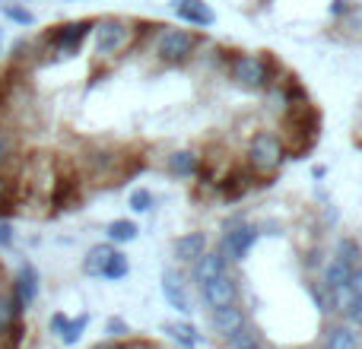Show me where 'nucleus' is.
Wrapping results in <instances>:
<instances>
[{
	"instance_id": "1",
	"label": "nucleus",
	"mask_w": 362,
	"mask_h": 349,
	"mask_svg": "<svg viewBox=\"0 0 362 349\" xmlns=\"http://www.w3.org/2000/svg\"><path fill=\"white\" fill-rule=\"evenodd\" d=\"M286 162V146H283V137L276 131H255L245 146V165H248L255 174L261 178H270L276 174Z\"/></svg>"
},
{
	"instance_id": "2",
	"label": "nucleus",
	"mask_w": 362,
	"mask_h": 349,
	"mask_svg": "<svg viewBox=\"0 0 362 349\" xmlns=\"http://www.w3.org/2000/svg\"><path fill=\"white\" fill-rule=\"evenodd\" d=\"M93 45H95V57L99 61L124 54V51H131L137 45V23H131V19H112V16L95 19Z\"/></svg>"
},
{
	"instance_id": "3",
	"label": "nucleus",
	"mask_w": 362,
	"mask_h": 349,
	"mask_svg": "<svg viewBox=\"0 0 362 349\" xmlns=\"http://www.w3.org/2000/svg\"><path fill=\"white\" fill-rule=\"evenodd\" d=\"M153 38H156L153 51H156L159 64H165V67H185V64H191L194 51H197V42H200L197 32L172 29V25H159Z\"/></svg>"
},
{
	"instance_id": "4",
	"label": "nucleus",
	"mask_w": 362,
	"mask_h": 349,
	"mask_svg": "<svg viewBox=\"0 0 362 349\" xmlns=\"http://www.w3.org/2000/svg\"><path fill=\"white\" fill-rule=\"evenodd\" d=\"M229 80L235 86L248 89V93H264L270 86V61L261 54H229V67H226Z\"/></svg>"
},
{
	"instance_id": "5",
	"label": "nucleus",
	"mask_w": 362,
	"mask_h": 349,
	"mask_svg": "<svg viewBox=\"0 0 362 349\" xmlns=\"http://www.w3.org/2000/svg\"><path fill=\"white\" fill-rule=\"evenodd\" d=\"M23 312L25 308L13 295L10 283H0V340L10 349H19V343H23Z\"/></svg>"
},
{
	"instance_id": "6",
	"label": "nucleus",
	"mask_w": 362,
	"mask_h": 349,
	"mask_svg": "<svg viewBox=\"0 0 362 349\" xmlns=\"http://www.w3.org/2000/svg\"><path fill=\"white\" fill-rule=\"evenodd\" d=\"M257 238H261L257 225H251L248 219H245V223H238L235 229H226V235L219 238V248H223V254L229 264H242L245 257L251 254V248L257 244Z\"/></svg>"
},
{
	"instance_id": "7",
	"label": "nucleus",
	"mask_w": 362,
	"mask_h": 349,
	"mask_svg": "<svg viewBox=\"0 0 362 349\" xmlns=\"http://www.w3.org/2000/svg\"><path fill=\"white\" fill-rule=\"evenodd\" d=\"M200 299L206 308H223V305H235L238 302V280L232 273H219L213 280L200 283Z\"/></svg>"
},
{
	"instance_id": "8",
	"label": "nucleus",
	"mask_w": 362,
	"mask_h": 349,
	"mask_svg": "<svg viewBox=\"0 0 362 349\" xmlns=\"http://www.w3.org/2000/svg\"><path fill=\"white\" fill-rule=\"evenodd\" d=\"M163 295L178 314H191L194 312V302H191V292H187V280L178 267H169L163 270Z\"/></svg>"
},
{
	"instance_id": "9",
	"label": "nucleus",
	"mask_w": 362,
	"mask_h": 349,
	"mask_svg": "<svg viewBox=\"0 0 362 349\" xmlns=\"http://www.w3.org/2000/svg\"><path fill=\"white\" fill-rule=\"evenodd\" d=\"M10 289H13V295L19 299V305L32 308L35 305V299H38V289H42V276H38V270L32 267L29 261H23L16 267V276L10 280Z\"/></svg>"
},
{
	"instance_id": "10",
	"label": "nucleus",
	"mask_w": 362,
	"mask_h": 349,
	"mask_svg": "<svg viewBox=\"0 0 362 349\" xmlns=\"http://www.w3.org/2000/svg\"><path fill=\"white\" fill-rule=\"evenodd\" d=\"M245 324H248V314H245V308H238V302L235 305L210 308V331L219 333V337H229Z\"/></svg>"
},
{
	"instance_id": "11",
	"label": "nucleus",
	"mask_w": 362,
	"mask_h": 349,
	"mask_svg": "<svg viewBox=\"0 0 362 349\" xmlns=\"http://www.w3.org/2000/svg\"><path fill=\"white\" fill-rule=\"evenodd\" d=\"M325 349H362V327L340 321V324H327Z\"/></svg>"
},
{
	"instance_id": "12",
	"label": "nucleus",
	"mask_w": 362,
	"mask_h": 349,
	"mask_svg": "<svg viewBox=\"0 0 362 349\" xmlns=\"http://www.w3.org/2000/svg\"><path fill=\"white\" fill-rule=\"evenodd\" d=\"M172 10L178 13L181 23L187 25H197V29H206V25H213V10L206 6V0H172Z\"/></svg>"
},
{
	"instance_id": "13",
	"label": "nucleus",
	"mask_w": 362,
	"mask_h": 349,
	"mask_svg": "<svg viewBox=\"0 0 362 349\" xmlns=\"http://www.w3.org/2000/svg\"><path fill=\"white\" fill-rule=\"evenodd\" d=\"M219 273H229V261H226L223 248L216 244L213 251H204V254L194 261V280L206 283V280H213V276H219Z\"/></svg>"
},
{
	"instance_id": "14",
	"label": "nucleus",
	"mask_w": 362,
	"mask_h": 349,
	"mask_svg": "<svg viewBox=\"0 0 362 349\" xmlns=\"http://www.w3.org/2000/svg\"><path fill=\"white\" fill-rule=\"evenodd\" d=\"M204 156H197L194 150H175L165 156V172L175 174V178H197Z\"/></svg>"
},
{
	"instance_id": "15",
	"label": "nucleus",
	"mask_w": 362,
	"mask_h": 349,
	"mask_svg": "<svg viewBox=\"0 0 362 349\" xmlns=\"http://www.w3.org/2000/svg\"><path fill=\"white\" fill-rule=\"evenodd\" d=\"M204 251H206V235L204 232H187V235H178L175 244H172V254L178 257V264H194Z\"/></svg>"
},
{
	"instance_id": "16",
	"label": "nucleus",
	"mask_w": 362,
	"mask_h": 349,
	"mask_svg": "<svg viewBox=\"0 0 362 349\" xmlns=\"http://www.w3.org/2000/svg\"><path fill=\"white\" fill-rule=\"evenodd\" d=\"M163 331L169 333V340L172 343H178L181 349H197V343H200L194 324H187V321H165Z\"/></svg>"
},
{
	"instance_id": "17",
	"label": "nucleus",
	"mask_w": 362,
	"mask_h": 349,
	"mask_svg": "<svg viewBox=\"0 0 362 349\" xmlns=\"http://www.w3.org/2000/svg\"><path fill=\"white\" fill-rule=\"evenodd\" d=\"M353 270H356L353 264L334 257L331 264H325V276H321V280H325L331 289H346V286H350V280H353Z\"/></svg>"
},
{
	"instance_id": "18",
	"label": "nucleus",
	"mask_w": 362,
	"mask_h": 349,
	"mask_svg": "<svg viewBox=\"0 0 362 349\" xmlns=\"http://www.w3.org/2000/svg\"><path fill=\"white\" fill-rule=\"evenodd\" d=\"M115 244L112 242H102V244H93L86 254V261H83V273L86 276H102V270H105L108 257H112Z\"/></svg>"
},
{
	"instance_id": "19",
	"label": "nucleus",
	"mask_w": 362,
	"mask_h": 349,
	"mask_svg": "<svg viewBox=\"0 0 362 349\" xmlns=\"http://www.w3.org/2000/svg\"><path fill=\"white\" fill-rule=\"evenodd\" d=\"M137 223H131V219H115L112 225H108V242L112 244H131L134 238H137Z\"/></svg>"
},
{
	"instance_id": "20",
	"label": "nucleus",
	"mask_w": 362,
	"mask_h": 349,
	"mask_svg": "<svg viewBox=\"0 0 362 349\" xmlns=\"http://www.w3.org/2000/svg\"><path fill=\"white\" fill-rule=\"evenodd\" d=\"M257 333H261V331H257V327H251V324L238 327L235 333H229V337H223V340H226L223 349H251V346L257 343V340H261V337H257Z\"/></svg>"
},
{
	"instance_id": "21",
	"label": "nucleus",
	"mask_w": 362,
	"mask_h": 349,
	"mask_svg": "<svg viewBox=\"0 0 362 349\" xmlns=\"http://www.w3.org/2000/svg\"><path fill=\"white\" fill-rule=\"evenodd\" d=\"M127 273H131V261H127V254H121V251L115 248L112 257H108V264H105V270H102V276L112 280V283H118V280H124Z\"/></svg>"
},
{
	"instance_id": "22",
	"label": "nucleus",
	"mask_w": 362,
	"mask_h": 349,
	"mask_svg": "<svg viewBox=\"0 0 362 349\" xmlns=\"http://www.w3.org/2000/svg\"><path fill=\"white\" fill-rule=\"evenodd\" d=\"M334 257H340V261H346V264H353V267H359L362 264V244L356 242V238H340L337 242V251H334Z\"/></svg>"
},
{
	"instance_id": "23",
	"label": "nucleus",
	"mask_w": 362,
	"mask_h": 349,
	"mask_svg": "<svg viewBox=\"0 0 362 349\" xmlns=\"http://www.w3.org/2000/svg\"><path fill=\"white\" fill-rule=\"evenodd\" d=\"M89 327V314H80V318H70L67 321V327L61 331V343L64 346H74V343H80V337H83V331Z\"/></svg>"
},
{
	"instance_id": "24",
	"label": "nucleus",
	"mask_w": 362,
	"mask_h": 349,
	"mask_svg": "<svg viewBox=\"0 0 362 349\" xmlns=\"http://www.w3.org/2000/svg\"><path fill=\"white\" fill-rule=\"evenodd\" d=\"M153 203H156V197H153V191H146V187H137V191H131V197H127V206H131L134 213H150Z\"/></svg>"
},
{
	"instance_id": "25",
	"label": "nucleus",
	"mask_w": 362,
	"mask_h": 349,
	"mask_svg": "<svg viewBox=\"0 0 362 349\" xmlns=\"http://www.w3.org/2000/svg\"><path fill=\"white\" fill-rule=\"evenodd\" d=\"M0 10H4V16L10 19V23H16V25H32V23H35L32 10H25L23 4H4Z\"/></svg>"
},
{
	"instance_id": "26",
	"label": "nucleus",
	"mask_w": 362,
	"mask_h": 349,
	"mask_svg": "<svg viewBox=\"0 0 362 349\" xmlns=\"http://www.w3.org/2000/svg\"><path fill=\"white\" fill-rule=\"evenodd\" d=\"M344 32H346V38H362V6H353L350 13L344 16Z\"/></svg>"
},
{
	"instance_id": "27",
	"label": "nucleus",
	"mask_w": 362,
	"mask_h": 349,
	"mask_svg": "<svg viewBox=\"0 0 362 349\" xmlns=\"http://www.w3.org/2000/svg\"><path fill=\"white\" fill-rule=\"evenodd\" d=\"M340 314H344V321H350V324L362 327V295H350Z\"/></svg>"
},
{
	"instance_id": "28",
	"label": "nucleus",
	"mask_w": 362,
	"mask_h": 349,
	"mask_svg": "<svg viewBox=\"0 0 362 349\" xmlns=\"http://www.w3.org/2000/svg\"><path fill=\"white\" fill-rule=\"evenodd\" d=\"M105 333H108V340H124L127 333H131V327H127L121 318H108L105 321Z\"/></svg>"
},
{
	"instance_id": "29",
	"label": "nucleus",
	"mask_w": 362,
	"mask_h": 349,
	"mask_svg": "<svg viewBox=\"0 0 362 349\" xmlns=\"http://www.w3.org/2000/svg\"><path fill=\"white\" fill-rule=\"evenodd\" d=\"M13 242H16V235H13V223L6 216H0V251L13 248Z\"/></svg>"
},
{
	"instance_id": "30",
	"label": "nucleus",
	"mask_w": 362,
	"mask_h": 349,
	"mask_svg": "<svg viewBox=\"0 0 362 349\" xmlns=\"http://www.w3.org/2000/svg\"><path fill=\"white\" fill-rule=\"evenodd\" d=\"M302 267H305V273H315V270L325 267V254L321 251H312L308 257H302Z\"/></svg>"
},
{
	"instance_id": "31",
	"label": "nucleus",
	"mask_w": 362,
	"mask_h": 349,
	"mask_svg": "<svg viewBox=\"0 0 362 349\" xmlns=\"http://www.w3.org/2000/svg\"><path fill=\"white\" fill-rule=\"evenodd\" d=\"M67 314H64V312H57V314H51V321H48V327H51V333H54V337H61V331H64V327H67Z\"/></svg>"
},
{
	"instance_id": "32",
	"label": "nucleus",
	"mask_w": 362,
	"mask_h": 349,
	"mask_svg": "<svg viewBox=\"0 0 362 349\" xmlns=\"http://www.w3.org/2000/svg\"><path fill=\"white\" fill-rule=\"evenodd\" d=\"M353 10V4H350V0H334V4H331V13H334V16H346V13H350Z\"/></svg>"
},
{
	"instance_id": "33",
	"label": "nucleus",
	"mask_w": 362,
	"mask_h": 349,
	"mask_svg": "<svg viewBox=\"0 0 362 349\" xmlns=\"http://www.w3.org/2000/svg\"><path fill=\"white\" fill-rule=\"evenodd\" d=\"M280 229H283V225L276 223V219H267L264 225H257V232H261V235H280Z\"/></svg>"
},
{
	"instance_id": "34",
	"label": "nucleus",
	"mask_w": 362,
	"mask_h": 349,
	"mask_svg": "<svg viewBox=\"0 0 362 349\" xmlns=\"http://www.w3.org/2000/svg\"><path fill=\"white\" fill-rule=\"evenodd\" d=\"M350 292L353 295H362V264L353 270V280H350Z\"/></svg>"
},
{
	"instance_id": "35",
	"label": "nucleus",
	"mask_w": 362,
	"mask_h": 349,
	"mask_svg": "<svg viewBox=\"0 0 362 349\" xmlns=\"http://www.w3.org/2000/svg\"><path fill=\"white\" fill-rule=\"evenodd\" d=\"M251 349H267V346H264V343H261V340H257V343H255V346H251Z\"/></svg>"
},
{
	"instance_id": "36",
	"label": "nucleus",
	"mask_w": 362,
	"mask_h": 349,
	"mask_svg": "<svg viewBox=\"0 0 362 349\" xmlns=\"http://www.w3.org/2000/svg\"><path fill=\"white\" fill-rule=\"evenodd\" d=\"M0 48H4V29H0Z\"/></svg>"
},
{
	"instance_id": "37",
	"label": "nucleus",
	"mask_w": 362,
	"mask_h": 349,
	"mask_svg": "<svg viewBox=\"0 0 362 349\" xmlns=\"http://www.w3.org/2000/svg\"><path fill=\"white\" fill-rule=\"evenodd\" d=\"M312 349H325V346H312Z\"/></svg>"
}]
</instances>
